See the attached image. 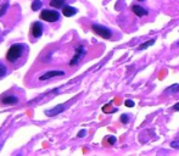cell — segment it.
I'll return each instance as SVG.
<instances>
[{
    "instance_id": "1",
    "label": "cell",
    "mask_w": 179,
    "mask_h": 156,
    "mask_svg": "<svg viewBox=\"0 0 179 156\" xmlns=\"http://www.w3.org/2000/svg\"><path fill=\"white\" fill-rule=\"evenodd\" d=\"M23 49H24V46L22 44H13V45H11L9 51H7V54H6V60L9 62H16L21 57V55L23 53Z\"/></svg>"
},
{
    "instance_id": "2",
    "label": "cell",
    "mask_w": 179,
    "mask_h": 156,
    "mask_svg": "<svg viewBox=\"0 0 179 156\" xmlns=\"http://www.w3.org/2000/svg\"><path fill=\"white\" fill-rule=\"evenodd\" d=\"M91 29H93L94 33H96L97 35H100L104 39H111V37H112V32L108 28H106L101 24H93Z\"/></svg>"
},
{
    "instance_id": "3",
    "label": "cell",
    "mask_w": 179,
    "mask_h": 156,
    "mask_svg": "<svg viewBox=\"0 0 179 156\" xmlns=\"http://www.w3.org/2000/svg\"><path fill=\"white\" fill-rule=\"evenodd\" d=\"M59 18H60L59 12L54 10H43L40 13V20H44L48 22H56Z\"/></svg>"
},
{
    "instance_id": "4",
    "label": "cell",
    "mask_w": 179,
    "mask_h": 156,
    "mask_svg": "<svg viewBox=\"0 0 179 156\" xmlns=\"http://www.w3.org/2000/svg\"><path fill=\"white\" fill-rule=\"evenodd\" d=\"M84 55H86V48H84V46H82V45L77 46V48H76V54H75V56L72 57V60L70 61V65H71V66L77 65Z\"/></svg>"
},
{
    "instance_id": "5",
    "label": "cell",
    "mask_w": 179,
    "mask_h": 156,
    "mask_svg": "<svg viewBox=\"0 0 179 156\" xmlns=\"http://www.w3.org/2000/svg\"><path fill=\"white\" fill-rule=\"evenodd\" d=\"M65 72L64 71H49L44 74H42L39 77L40 81H46V79H50V78H54V77H57V76H64Z\"/></svg>"
},
{
    "instance_id": "6",
    "label": "cell",
    "mask_w": 179,
    "mask_h": 156,
    "mask_svg": "<svg viewBox=\"0 0 179 156\" xmlns=\"http://www.w3.org/2000/svg\"><path fill=\"white\" fill-rule=\"evenodd\" d=\"M66 107H65V105H57V106H55L54 109H51V110H45V115L46 116H49V117H54V116H56V115H59V114H61L64 110H65Z\"/></svg>"
},
{
    "instance_id": "7",
    "label": "cell",
    "mask_w": 179,
    "mask_h": 156,
    "mask_svg": "<svg viewBox=\"0 0 179 156\" xmlns=\"http://www.w3.org/2000/svg\"><path fill=\"white\" fill-rule=\"evenodd\" d=\"M32 34L34 38H39L43 34V26L40 22H34L32 24Z\"/></svg>"
},
{
    "instance_id": "8",
    "label": "cell",
    "mask_w": 179,
    "mask_h": 156,
    "mask_svg": "<svg viewBox=\"0 0 179 156\" xmlns=\"http://www.w3.org/2000/svg\"><path fill=\"white\" fill-rule=\"evenodd\" d=\"M1 103L4 105H15L18 103V98L16 95H5L1 98Z\"/></svg>"
},
{
    "instance_id": "9",
    "label": "cell",
    "mask_w": 179,
    "mask_h": 156,
    "mask_svg": "<svg viewBox=\"0 0 179 156\" xmlns=\"http://www.w3.org/2000/svg\"><path fill=\"white\" fill-rule=\"evenodd\" d=\"M77 9L76 7H72V6H68V5H66V6H64L62 7V13H64V16H66V17H72V16H75L76 13H77Z\"/></svg>"
},
{
    "instance_id": "10",
    "label": "cell",
    "mask_w": 179,
    "mask_h": 156,
    "mask_svg": "<svg viewBox=\"0 0 179 156\" xmlns=\"http://www.w3.org/2000/svg\"><path fill=\"white\" fill-rule=\"evenodd\" d=\"M132 10H133V12H134L137 16H139V17L145 16V15L149 13L148 10H145L144 7H141V6H139V5H133V6H132Z\"/></svg>"
},
{
    "instance_id": "11",
    "label": "cell",
    "mask_w": 179,
    "mask_h": 156,
    "mask_svg": "<svg viewBox=\"0 0 179 156\" xmlns=\"http://www.w3.org/2000/svg\"><path fill=\"white\" fill-rule=\"evenodd\" d=\"M155 39H151V40H148V42H145V43H143V44H140L139 46H138V49L139 50H145V49H148V48H150L151 45H154L155 44Z\"/></svg>"
},
{
    "instance_id": "12",
    "label": "cell",
    "mask_w": 179,
    "mask_h": 156,
    "mask_svg": "<svg viewBox=\"0 0 179 156\" xmlns=\"http://www.w3.org/2000/svg\"><path fill=\"white\" fill-rule=\"evenodd\" d=\"M50 5L55 9H61V7L65 6V0H51Z\"/></svg>"
},
{
    "instance_id": "13",
    "label": "cell",
    "mask_w": 179,
    "mask_h": 156,
    "mask_svg": "<svg viewBox=\"0 0 179 156\" xmlns=\"http://www.w3.org/2000/svg\"><path fill=\"white\" fill-rule=\"evenodd\" d=\"M178 92H179V84H172L171 87H168L165 90V93H167V94H174V93H178Z\"/></svg>"
},
{
    "instance_id": "14",
    "label": "cell",
    "mask_w": 179,
    "mask_h": 156,
    "mask_svg": "<svg viewBox=\"0 0 179 156\" xmlns=\"http://www.w3.org/2000/svg\"><path fill=\"white\" fill-rule=\"evenodd\" d=\"M42 5H43L42 0H34V1L32 2V10L37 11V10H39V9L42 7Z\"/></svg>"
},
{
    "instance_id": "15",
    "label": "cell",
    "mask_w": 179,
    "mask_h": 156,
    "mask_svg": "<svg viewBox=\"0 0 179 156\" xmlns=\"http://www.w3.org/2000/svg\"><path fill=\"white\" fill-rule=\"evenodd\" d=\"M7 9H9V2H4V4L1 5V7H0V17L4 16V15L6 13Z\"/></svg>"
},
{
    "instance_id": "16",
    "label": "cell",
    "mask_w": 179,
    "mask_h": 156,
    "mask_svg": "<svg viewBox=\"0 0 179 156\" xmlns=\"http://www.w3.org/2000/svg\"><path fill=\"white\" fill-rule=\"evenodd\" d=\"M6 73H7L6 67L4 66V63H2V62H0V78L5 77V76H6Z\"/></svg>"
},
{
    "instance_id": "17",
    "label": "cell",
    "mask_w": 179,
    "mask_h": 156,
    "mask_svg": "<svg viewBox=\"0 0 179 156\" xmlns=\"http://www.w3.org/2000/svg\"><path fill=\"white\" fill-rule=\"evenodd\" d=\"M121 122L123 123V125H127L128 122H129V117H128V115L127 114H123V115H121Z\"/></svg>"
},
{
    "instance_id": "18",
    "label": "cell",
    "mask_w": 179,
    "mask_h": 156,
    "mask_svg": "<svg viewBox=\"0 0 179 156\" xmlns=\"http://www.w3.org/2000/svg\"><path fill=\"white\" fill-rule=\"evenodd\" d=\"M171 148L173 149H178L179 150V139H174L171 142Z\"/></svg>"
},
{
    "instance_id": "19",
    "label": "cell",
    "mask_w": 179,
    "mask_h": 156,
    "mask_svg": "<svg viewBox=\"0 0 179 156\" xmlns=\"http://www.w3.org/2000/svg\"><path fill=\"white\" fill-rule=\"evenodd\" d=\"M124 105H126L127 107H134L135 103H134L133 100H129V99H128V100H126V101H124Z\"/></svg>"
},
{
    "instance_id": "20",
    "label": "cell",
    "mask_w": 179,
    "mask_h": 156,
    "mask_svg": "<svg viewBox=\"0 0 179 156\" xmlns=\"http://www.w3.org/2000/svg\"><path fill=\"white\" fill-rule=\"evenodd\" d=\"M107 142H108V144H110V145H113V144L116 143V137L110 136V137H108V139H107Z\"/></svg>"
},
{
    "instance_id": "21",
    "label": "cell",
    "mask_w": 179,
    "mask_h": 156,
    "mask_svg": "<svg viewBox=\"0 0 179 156\" xmlns=\"http://www.w3.org/2000/svg\"><path fill=\"white\" fill-rule=\"evenodd\" d=\"M86 134H87V131H86V129H82V131H79V132H78L77 137H78V138H83Z\"/></svg>"
},
{
    "instance_id": "22",
    "label": "cell",
    "mask_w": 179,
    "mask_h": 156,
    "mask_svg": "<svg viewBox=\"0 0 179 156\" xmlns=\"http://www.w3.org/2000/svg\"><path fill=\"white\" fill-rule=\"evenodd\" d=\"M173 111H179V103H177V104L173 106Z\"/></svg>"
},
{
    "instance_id": "23",
    "label": "cell",
    "mask_w": 179,
    "mask_h": 156,
    "mask_svg": "<svg viewBox=\"0 0 179 156\" xmlns=\"http://www.w3.org/2000/svg\"><path fill=\"white\" fill-rule=\"evenodd\" d=\"M139 1H144V0H139Z\"/></svg>"
}]
</instances>
